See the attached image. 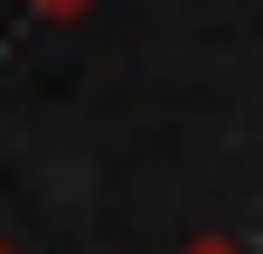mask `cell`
<instances>
[{
  "instance_id": "3",
  "label": "cell",
  "mask_w": 263,
  "mask_h": 254,
  "mask_svg": "<svg viewBox=\"0 0 263 254\" xmlns=\"http://www.w3.org/2000/svg\"><path fill=\"white\" fill-rule=\"evenodd\" d=\"M0 254H19V245H0Z\"/></svg>"
},
{
  "instance_id": "2",
  "label": "cell",
  "mask_w": 263,
  "mask_h": 254,
  "mask_svg": "<svg viewBox=\"0 0 263 254\" xmlns=\"http://www.w3.org/2000/svg\"><path fill=\"white\" fill-rule=\"evenodd\" d=\"M179 254H245V245H226V235H197V245H179Z\"/></svg>"
},
{
  "instance_id": "1",
  "label": "cell",
  "mask_w": 263,
  "mask_h": 254,
  "mask_svg": "<svg viewBox=\"0 0 263 254\" xmlns=\"http://www.w3.org/2000/svg\"><path fill=\"white\" fill-rule=\"evenodd\" d=\"M28 10H38V19H85L94 0H28Z\"/></svg>"
}]
</instances>
